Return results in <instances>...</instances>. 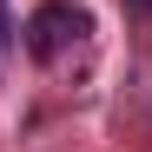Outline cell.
Returning <instances> with one entry per match:
<instances>
[{
  "label": "cell",
  "instance_id": "1",
  "mask_svg": "<svg viewBox=\"0 0 152 152\" xmlns=\"http://www.w3.org/2000/svg\"><path fill=\"white\" fill-rule=\"evenodd\" d=\"M27 53L33 60H66L73 46L86 40V13L73 7V0H46V7H33V20H27Z\"/></svg>",
  "mask_w": 152,
  "mask_h": 152
},
{
  "label": "cell",
  "instance_id": "2",
  "mask_svg": "<svg viewBox=\"0 0 152 152\" xmlns=\"http://www.w3.org/2000/svg\"><path fill=\"white\" fill-rule=\"evenodd\" d=\"M7 46H13V7L0 0V60H7Z\"/></svg>",
  "mask_w": 152,
  "mask_h": 152
},
{
  "label": "cell",
  "instance_id": "3",
  "mask_svg": "<svg viewBox=\"0 0 152 152\" xmlns=\"http://www.w3.org/2000/svg\"><path fill=\"white\" fill-rule=\"evenodd\" d=\"M126 7H132V13H152V0H126Z\"/></svg>",
  "mask_w": 152,
  "mask_h": 152
}]
</instances>
